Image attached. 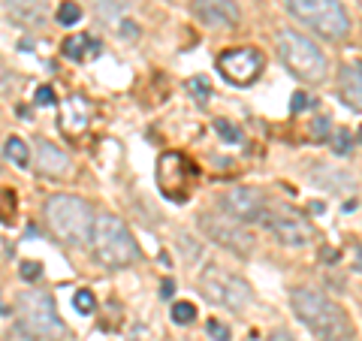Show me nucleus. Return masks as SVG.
<instances>
[{"label":"nucleus","instance_id":"nucleus-1","mask_svg":"<svg viewBox=\"0 0 362 341\" xmlns=\"http://www.w3.org/2000/svg\"><path fill=\"white\" fill-rule=\"evenodd\" d=\"M290 302L293 311L299 314V320L317 335V341H356L347 311L329 296L299 287L290 293Z\"/></svg>","mask_w":362,"mask_h":341},{"label":"nucleus","instance_id":"nucleus-2","mask_svg":"<svg viewBox=\"0 0 362 341\" xmlns=\"http://www.w3.org/2000/svg\"><path fill=\"white\" fill-rule=\"evenodd\" d=\"M45 224L54 233V238H61L64 245L82 248L94 238V224L97 218L90 214V206L85 200L73 197V193H58V197L45 200Z\"/></svg>","mask_w":362,"mask_h":341},{"label":"nucleus","instance_id":"nucleus-3","mask_svg":"<svg viewBox=\"0 0 362 341\" xmlns=\"http://www.w3.org/2000/svg\"><path fill=\"white\" fill-rule=\"evenodd\" d=\"M90 251H94L97 263H103L106 269H124L139 260V245H136L133 233L115 214H100L97 218Z\"/></svg>","mask_w":362,"mask_h":341},{"label":"nucleus","instance_id":"nucleus-4","mask_svg":"<svg viewBox=\"0 0 362 341\" xmlns=\"http://www.w3.org/2000/svg\"><path fill=\"white\" fill-rule=\"evenodd\" d=\"M275 42H278L281 61H284V67L296 79H302V82H308V85H317L326 79L329 61H326V54L320 52V45L314 40H308L305 33L293 30V28H284V30H278Z\"/></svg>","mask_w":362,"mask_h":341},{"label":"nucleus","instance_id":"nucleus-5","mask_svg":"<svg viewBox=\"0 0 362 341\" xmlns=\"http://www.w3.org/2000/svg\"><path fill=\"white\" fill-rule=\"evenodd\" d=\"M287 9L326 40H344L350 33V18L341 0H287Z\"/></svg>","mask_w":362,"mask_h":341},{"label":"nucleus","instance_id":"nucleus-6","mask_svg":"<svg viewBox=\"0 0 362 341\" xmlns=\"http://www.w3.org/2000/svg\"><path fill=\"white\" fill-rule=\"evenodd\" d=\"M18 329L28 338H49V335H61L64 323L58 311H54V299L49 293H21L18 299Z\"/></svg>","mask_w":362,"mask_h":341},{"label":"nucleus","instance_id":"nucleus-7","mask_svg":"<svg viewBox=\"0 0 362 341\" xmlns=\"http://www.w3.org/2000/svg\"><path fill=\"white\" fill-rule=\"evenodd\" d=\"M199 290L209 302L221 305V308H230V311H242L254 296L251 284H247L245 278H239V275H233V272L221 269V266H209L206 272H202Z\"/></svg>","mask_w":362,"mask_h":341},{"label":"nucleus","instance_id":"nucleus-8","mask_svg":"<svg viewBox=\"0 0 362 341\" xmlns=\"http://www.w3.org/2000/svg\"><path fill=\"white\" fill-rule=\"evenodd\" d=\"M263 226L278 238L281 245H287V248H305V245L314 242V224L305 218L302 212L284 206V202H278V206H269L266 209Z\"/></svg>","mask_w":362,"mask_h":341},{"label":"nucleus","instance_id":"nucleus-9","mask_svg":"<svg viewBox=\"0 0 362 341\" xmlns=\"http://www.w3.org/2000/svg\"><path fill=\"white\" fill-rule=\"evenodd\" d=\"M190 185H194V166H190V161L178 151H166L157 161V187H160V193L173 202H185L190 197Z\"/></svg>","mask_w":362,"mask_h":341},{"label":"nucleus","instance_id":"nucleus-10","mask_svg":"<svg viewBox=\"0 0 362 341\" xmlns=\"http://www.w3.org/2000/svg\"><path fill=\"white\" fill-rule=\"evenodd\" d=\"M199 230L206 233L214 245L226 248V251L239 254V257H251L254 251V238L251 233L242 226V221H230V218H218V214H202L199 218Z\"/></svg>","mask_w":362,"mask_h":341},{"label":"nucleus","instance_id":"nucleus-11","mask_svg":"<svg viewBox=\"0 0 362 341\" xmlns=\"http://www.w3.org/2000/svg\"><path fill=\"white\" fill-rule=\"evenodd\" d=\"M218 70L223 73L226 82L245 88L263 70V54H259V49H251V45H245V49H226L218 58Z\"/></svg>","mask_w":362,"mask_h":341},{"label":"nucleus","instance_id":"nucleus-12","mask_svg":"<svg viewBox=\"0 0 362 341\" xmlns=\"http://www.w3.org/2000/svg\"><path fill=\"white\" fill-rule=\"evenodd\" d=\"M221 206L226 209V214L230 218H235V221H242V224H254V221H259L263 224V218H266V200L259 197V193L254 190V187H230L221 197Z\"/></svg>","mask_w":362,"mask_h":341},{"label":"nucleus","instance_id":"nucleus-13","mask_svg":"<svg viewBox=\"0 0 362 341\" xmlns=\"http://www.w3.org/2000/svg\"><path fill=\"white\" fill-rule=\"evenodd\" d=\"M194 16L214 30H230L239 25V6L233 0H194Z\"/></svg>","mask_w":362,"mask_h":341},{"label":"nucleus","instance_id":"nucleus-14","mask_svg":"<svg viewBox=\"0 0 362 341\" xmlns=\"http://www.w3.org/2000/svg\"><path fill=\"white\" fill-rule=\"evenodd\" d=\"M4 13L18 25L40 28L49 18V6H45V0H4Z\"/></svg>","mask_w":362,"mask_h":341},{"label":"nucleus","instance_id":"nucleus-15","mask_svg":"<svg viewBox=\"0 0 362 341\" xmlns=\"http://www.w3.org/2000/svg\"><path fill=\"white\" fill-rule=\"evenodd\" d=\"M338 94L350 106L362 112V61H347L338 73Z\"/></svg>","mask_w":362,"mask_h":341},{"label":"nucleus","instance_id":"nucleus-16","mask_svg":"<svg viewBox=\"0 0 362 341\" xmlns=\"http://www.w3.org/2000/svg\"><path fill=\"white\" fill-rule=\"evenodd\" d=\"M37 173L40 175H49V178H58L70 173V157H66L58 145L37 139Z\"/></svg>","mask_w":362,"mask_h":341},{"label":"nucleus","instance_id":"nucleus-17","mask_svg":"<svg viewBox=\"0 0 362 341\" xmlns=\"http://www.w3.org/2000/svg\"><path fill=\"white\" fill-rule=\"evenodd\" d=\"M61 124L66 133H82L88 127V103L82 97H70L64 103V115H61Z\"/></svg>","mask_w":362,"mask_h":341},{"label":"nucleus","instance_id":"nucleus-18","mask_svg":"<svg viewBox=\"0 0 362 341\" xmlns=\"http://www.w3.org/2000/svg\"><path fill=\"white\" fill-rule=\"evenodd\" d=\"M90 52H97V42L90 37H85V33H73V37L64 40V54L70 61H85Z\"/></svg>","mask_w":362,"mask_h":341},{"label":"nucleus","instance_id":"nucleus-19","mask_svg":"<svg viewBox=\"0 0 362 341\" xmlns=\"http://www.w3.org/2000/svg\"><path fill=\"white\" fill-rule=\"evenodd\" d=\"M4 157H6L9 163H16V166L25 169L30 163V149L18 139V136H9V139L4 142Z\"/></svg>","mask_w":362,"mask_h":341},{"label":"nucleus","instance_id":"nucleus-20","mask_svg":"<svg viewBox=\"0 0 362 341\" xmlns=\"http://www.w3.org/2000/svg\"><path fill=\"white\" fill-rule=\"evenodd\" d=\"M78 18H82V9H78V4H73V0H64L61 9H58V21H61V25L73 28Z\"/></svg>","mask_w":362,"mask_h":341},{"label":"nucleus","instance_id":"nucleus-21","mask_svg":"<svg viewBox=\"0 0 362 341\" xmlns=\"http://www.w3.org/2000/svg\"><path fill=\"white\" fill-rule=\"evenodd\" d=\"M173 320L181 323V326L194 323V320H197V308H194L190 302H175V305H173Z\"/></svg>","mask_w":362,"mask_h":341},{"label":"nucleus","instance_id":"nucleus-22","mask_svg":"<svg viewBox=\"0 0 362 341\" xmlns=\"http://www.w3.org/2000/svg\"><path fill=\"white\" fill-rule=\"evenodd\" d=\"M73 305H76V311H78V314H94L97 299H94V293H90V290H76Z\"/></svg>","mask_w":362,"mask_h":341},{"label":"nucleus","instance_id":"nucleus-23","mask_svg":"<svg viewBox=\"0 0 362 341\" xmlns=\"http://www.w3.org/2000/svg\"><path fill=\"white\" fill-rule=\"evenodd\" d=\"M350 145H354V139H350V130H347V127H338V130L332 133V151H335V154H347Z\"/></svg>","mask_w":362,"mask_h":341},{"label":"nucleus","instance_id":"nucleus-24","mask_svg":"<svg viewBox=\"0 0 362 341\" xmlns=\"http://www.w3.org/2000/svg\"><path fill=\"white\" fill-rule=\"evenodd\" d=\"M214 130H218L226 142H242V130L235 127V124H230V121H223V118H218L214 121Z\"/></svg>","mask_w":362,"mask_h":341},{"label":"nucleus","instance_id":"nucleus-25","mask_svg":"<svg viewBox=\"0 0 362 341\" xmlns=\"http://www.w3.org/2000/svg\"><path fill=\"white\" fill-rule=\"evenodd\" d=\"M206 333L211 335V341H230V326H223L221 320H209Z\"/></svg>","mask_w":362,"mask_h":341},{"label":"nucleus","instance_id":"nucleus-26","mask_svg":"<svg viewBox=\"0 0 362 341\" xmlns=\"http://www.w3.org/2000/svg\"><path fill=\"white\" fill-rule=\"evenodd\" d=\"M40 275H42L40 263H33V260H25V263H21V278H25V281H37Z\"/></svg>","mask_w":362,"mask_h":341},{"label":"nucleus","instance_id":"nucleus-27","mask_svg":"<svg viewBox=\"0 0 362 341\" xmlns=\"http://www.w3.org/2000/svg\"><path fill=\"white\" fill-rule=\"evenodd\" d=\"M326 133H329V118H323V115L314 118L311 121V136H314V139H323Z\"/></svg>","mask_w":362,"mask_h":341},{"label":"nucleus","instance_id":"nucleus-28","mask_svg":"<svg viewBox=\"0 0 362 341\" xmlns=\"http://www.w3.org/2000/svg\"><path fill=\"white\" fill-rule=\"evenodd\" d=\"M37 103H40V106H52V103H54V91H52L49 85H40V88H37Z\"/></svg>","mask_w":362,"mask_h":341},{"label":"nucleus","instance_id":"nucleus-29","mask_svg":"<svg viewBox=\"0 0 362 341\" xmlns=\"http://www.w3.org/2000/svg\"><path fill=\"white\" fill-rule=\"evenodd\" d=\"M9 212H16V193L13 190H4V224H9Z\"/></svg>","mask_w":362,"mask_h":341},{"label":"nucleus","instance_id":"nucleus-30","mask_svg":"<svg viewBox=\"0 0 362 341\" xmlns=\"http://www.w3.org/2000/svg\"><path fill=\"white\" fill-rule=\"evenodd\" d=\"M311 106V97L308 94H293V112H299V109H308Z\"/></svg>","mask_w":362,"mask_h":341},{"label":"nucleus","instance_id":"nucleus-31","mask_svg":"<svg viewBox=\"0 0 362 341\" xmlns=\"http://www.w3.org/2000/svg\"><path fill=\"white\" fill-rule=\"evenodd\" d=\"M190 88H194L199 97H206L209 91H211V88H209V82H206V79H194V82H190Z\"/></svg>","mask_w":362,"mask_h":341},{"label":"nucleus","instance_id":"nucleus-32","mask_svg":"<svg viewBox=\"0 0 362 341\" xmlns=\"http://www.w3.org/2000/svg\"><path fill=\"white\" fill-rule=\"evenodd\" d=\"M269 341H296V338H293V335L287 333V329H275V333L269 335Z\"/></svg>","mask_w":362,"mask_h":341},{"label":"nucleus","instance_id":"nucleus-33","mask_svg":"<svg viewBox=\"0 0 362 341\" xmlns=\"http://www.w3.org/2000/svg\"><path fill=\"white\" fill-rule=\"evenodd\" d=\"M173 290H175V284L166 278V281L160 284V296H163V299H169V296H173Z\"/></svg>","mask_w":362,"mask_h":341},{"label":"nucleus","instance_id":"nucleus-34","mask_svg":"<svg viewBox=\"0 0 362 341\" xmlns=\"http://www.w3.org/2000/svg\"><path fill=\"white\" fill-rule=\"evenodd\" d=\"M356 254H359V269H356V272H362V245L356 248Z\"/></svg>","mask_w":362,"mask_h":341},{"label":"nucleus","instance_id":"nucleus-35","mask_svg":"<svg viewBox=\"0 0 362 341\" xmlns=\"http://www.w3.org/2000/svg\"><path fill=\"white\" fill-rule=\"evenodd\" d=\"M356 4H359V6H362V0H356Z\"/></svg>","mask_w":362,"mask_h":341},{"label":"nucleus","instance_id":"nucleus-36","mask_svg":"<svg viewBox=\"0 0 362 341\" xmlns=\"http://www.w3.org/2000/svg\"><path fill=\"white\" fill-rule=\"evenodd\" d=\"M359 139H362V130H359Z\"/></svg>","mask_w":362,"mask_h":341}]
</instances>
